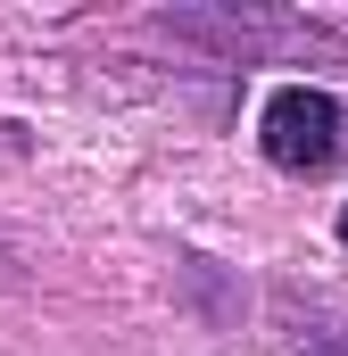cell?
<instances>
[{
    "mask_svg": "<svg viewBox=\"0 0 348 356\" xmlns=\"http://www.w3.org/2000/svg\"><path fill=\"white\" fill-rule=\"evenodd\" d=\"M265 158L282 166V175H307V166H332V149H340V99L315 83H282L265 99Z\"/></svg>",
    "mask_w": 348,
    "mask_h": 356,
    "instance_id": "obj_1",
    "label": "cell"
},
{
    "mask_svg": "<svg viewBox=\"0 0 348 356\" xmlns=\"http://www.w3.org/2000/svg\"><path fill=\"white\" fill-rule=\"evenodd\" d=\"M340 241H348V207H340Z\"/></svg>",
    "mask_w": 348,
    "mask_h": 356,
    "instance_id": "obj_2",
    "label": "cell"
},
{
    "mask_svg": "<svg viewBox=\"0 0 348 356\" xmlns=\"http://www.w3.org/2000/svg\"><path fill=\"white\" fill-rule=\"evenodd\" d=\"M0 266H8V241H0Z\"/></svg>",
    "mask_w": 348,
    "mask_h": 356,
    "instance_id": "obj_3",
    "label": "cell"
}]
</instances>
